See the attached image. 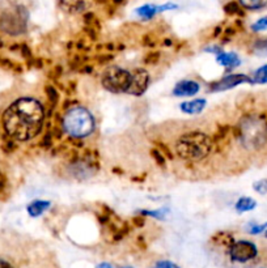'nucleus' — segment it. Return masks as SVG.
Instances as JSON below:
<instances>
[{"mask_svg":"<svg viewBox=\"0 0 267 268\" xmlns=\"http://www.w3.org/2000/svg\"><path fill=\"white\" fill-rule=\"evenodd\" d=\"M84 33H85L91 41H97L98 30L95 27H84Z\"/></svg>","mask_w":267,"mask_h":268,"instance_id":"30","label":"nucleus"},{"mask_svg":"<svg viewBox=\"0 0 267 268\" xmlns=\"http://www.w3.org/2000/svg\"><path fill=\"white\" fill-rule=\"evenodd\" d=\"M253 83L264 84L267 83V64L263 67L258 68L253 75Z\"/></svg>","mask_w":267,"mask_h":268,"instance_id":"23","label":"nucleus"},{"mask_svg":"<svg viewBox=\"0 0 267 268\" xmlns=\"http://www.w3.org/2000/svg\"><path fill=\"white\" fill-rule=\"evenodd\" d=\"M29 12L24 6H16L13 11L0 15V30L9 36H21L28 30Z\"/></svg>","mask_w":267,"mask_h":268,"instance_id":"5","label":"nucleus"},{"mask_svg":"<svg viewBox=\"0 0 267 268\" xmlns=\"http://www.w3.org/2000/svg\"><path fill=\"white\" fill-rule=\"evenodd\" d=\"M163 44L164 46H172V41H170V38H165L163 41Z\"/></svg>","mask_w":267,"mask_h":268,"instance_id":"46","label":"nucleus"},{"mask_svg":"<svg viewBox=\"0 0 267 268\" xmlns=\"http://www.w3.org/2000/svg\"><path fill=\"white\" fill-rule=\"evenodd\" d=\"M267 228V224H263V225H253L252 228L249 229V233H252V234H258V233L263 232L264 229Z\"/></svg>","mask_w":267,"mask_h":268,"instance_id":"39","label":"nucleus"},{"mask_svg":"<svg viewBox=\"0 0 267 268\" xmlns=\"http://www.w3.org/2000/svg\"><path fill=\"white\" fill-rule=\"evenodd\" d=\"M254 190L257 192H259V194L266 195L267 194V180H262V181H259V182H255Z\"/></svg>","mask_w":267,"mask_h":268,"instance_id":"32","label":"nucleus"},{"mask_svg":"<svg viewBox=\"0 0 267 268\" xmlns=\"http://www.w3.org/2000/svg\"><path fill=\"white\" fill-rule=\"evenodd\" d=\"M177 4H164V6H153V4H146V6L140 7L137 9V15L142 17L143 20H151L156 13L164 12V11H169V9H175Z\"/></svg>","mask_w":267,"mask_h":268,"instance_id":"12","label":"nucleus"},{"mask_svg":"<svg viewBox=\"0 0 267 268\" xmlns=\"http://www.w3.org/2000/svg\"><path fill=\"white\" fill-rule=\"evenodd\" d=\"M216 60L219 64L224 65L228 70H232V68L237 67L240 64V58L235 53H224V51H221L220 54H217Z\"/></svg>","mask_w":267,"mask_h":268,"instance_id":"14","label":"nucleus"},{"mask_svg":"<svg viewBox=\"0 0 267 268\" xmlns=\"http://www.w3.org/2000/svg\"><path fill=\"white\" fill-rule=\"evenodd\" d=\"M113 59H114V55H112V54H102V55L96 56V60H97L98 64H106V63H109L110 60Z\"/></svg>","mask_w":267,"mask_h":268,"instance_id":"35","label":"nucleus"},{"mask_svg":"<svg viewBox=\"0 0 267 268\" xmlns=\"http://www.w3.org/2000/svg\"><path fill=\"white\" fill-rule=\"evenodd\" d=\"M44 110L34 98H20L4 111L3 127L6 133L18 142L36 138L42 130Z\"/></svg>","mask_w":267,"mask_h":268,"instance_id":"1","label":"nucleus"},{"mask_svg":"<svg viewBox=\"0 0 267 268\" xmlns=\"http://www.w3.org/2000/svg\"><path fill=\"white\" fill-rule=\"evenodd\" d=\"M131 84L127 93L132 96H142L149 85V75L144 68H137L131 72Z\"/></svg>","mask_w":267,"mask_h":268,"instance_id":"9","label":"nucleus"},{"mask_svg":"<svg viewBox=\"0 0 267 268\" xmlns=\"http://www.w3.org/2000/svg\"><path fill=\"white\" fill-rule=\"evenodd\" d=\"M3 46H4V43H3V42H2V39H0V49L3 48Z\"/></svg>","mask_w":267,"mask_h":268,"instance_id":"50","label":"nucleus"},{"mask_svg":"<svg viewBox=\"0 0 267 268\" xmlns=\"http://www.w3.org/2000/svg\"><path fill=\"white\" fill-rule=\"evenodd\" d=\"M160 58H161L160 51L153 50V51H149V53L144 56L143 62H144V64H158L159 60H160Z\"/></svg>","mask_w":267,"mask_h":268,"instance_id":"24","label":"nucleus"},{"mask_svg":"<svg viewBox=\"0 0 267 268\" xmlns=\"http://www.w3.org/2000/svg\"><path fill=\"white\" fill-rule=\"evenodd\" d=\"M95 118L92 114L84 107H74L69 110L63 119V127L70 133V136L75 138H85L95 131Z\"/></svg>","mask_w":267,"mask_h":268,"instance_id":"3","label":"nucleus"},{"mask_svg":"<svg viewBox=\"0 0 267 268\" xmlns=\"http://www.w3.org/2000/svg\"><path fill=\"white\" fill-rule=\"evenodd\" d=\"M64 91L67 95H72V93H75V92H76V81H70L69 86L64 88Z\"/></svg>","mask_w":267,"mask_h":268,"instance_id":"40","label":"nucleus"},{"mask_svg":"<svg viewBox=\"0 0 267 268\" xmlns=\"http://www.w3.org/2000/svg\"><path fill=\"white\" fill-rule=\"evenodd\" d=\"M142 44L146 46V48H151L154 49L158 46V41H156V36L152 34V33H148V34H144L142 39Z\"/></svg>","mask_w":267,"mask_h":268,"instance_id":"25","label":"nucleus"},{"mask_svg":"<svg viewBox=\"0 0 267 268\" xmlns=\"http://www.w3.org/2000/svg\"><path fill=\"white\" fill-rule=\"evenodd\" d=\"M131 72L121 67H109L101 76V84L112 93H127L131 84Z\"/></svg>","mask_w":267,"mask_h":268,"instance_id":"6","label":"nucleus"},{"mask_svg":"<svg viewBox=\"0 0 267 268\" xmlns=\"http://www.w3.org/2000/svg\"><path fill=\"white\" fill-rule=\"evenodd\" d=\"M51 132H53V136L55 139H58V140H60V139L63 138V128L60 127V124H57V126L53 127V130H51Z\"/></svg>","mask_w":267,"mask_h":268,"instance_id":"37","label":"nucleus"},{"mask_svg":"<svg viewBox=\"0 0 267 268\" xmlns=\"http://www.w3.org/2000/svg\"><path fill=\"white\" fill-rule=\"evenodd\" d=\"M105 48L109 49V51H112V50H114V49H116V46H114L113 43H107V44H105Z\"/></svg>","mask_w":267,"mask_h":268,"instance_id":"48","label":"nucleus"},{"mask_svg":"<svg viewBox=\"0 0 267 268\" xmlns=\"http://www.w3.org/2000/svg\"><path fill=\"white\" fill-rule=\"evenodd\" d=\"M222 33V28L221 27H216L214 29V33H212V37H214V38H216V37H219L220 34H221Z\"/></svg>","mask_w":267,"mask_h":268,"instance_id":"42","label":"nucleus"},{"mask_svg":"<svg viewBox=\"0 0 267 268\" xmlns=\"http://www.w3.org/2000/svg\"><path fill=\"white\" fill-rule=\"evenodd\" d=\"M39 147L43 148V149H50L53 147V132L51 131H48L42 136V140L39 142Z\"/></svg>","mask_w":267,"mask_h":268,"instance_id":"26","label":"nucleus"},{"mask_svg":"<svg viewBox=\"0 0 267 268\" xmlns=\"http://www.w3.org/2000/svg\"><path fill=\"white\" fill-rule=\"evenodd\" d=\"M132 224H134V227L143 228L144 225H146V217H144L143 215L135 216V217L132 218Z\"/></svg>","mask_w":267,"mask_h":268,"instance_id":"36","label":"nucleus"},{"mask_svg":"<svg viewBox=\"0 0 267 268\" xmlns=\"http://www.w3.org/2000/svg\"><path fill=\"white\" fill-rule=\"evenodd\" d=\"M125 268H130V267H125Z\"/></svg>","mask_w":267,"mask_h":268,"instance_id":"52","label":"nucleus"},{"mask_svg":"<svg viewBox=\"0 0 267 268\" xmlns=\"http://www.w3.org/2000/svg\"><path fill=\"white\" fill-rule=\"evenodd\" d=\"M97 268H112V265H110V264H107V263H102V264H100V265H98Z\"/></svg>","mask_w":267,"mask_h":268,"instance_id":"49","label":"nucleus"},{"mask_svg":"<svg viewBox=\"0 0 267 268\" xmlns=\"http://www.w3.org/2000/svg\"><path fill=\"white\" fill-rule=\"evenodd\" d=\"M151 156H152V159H153L154 161H156V164H158V165L160 166V168H164V166H165V164H166L165 156H164V154L161 153L160 150H159V149H151Z\"/></svg>","mask_w":267,"mask_h":268,"instance_id":"27","label":"nucleus"},{"mask_svg":"<svg viewBox=\"0 0 267 268\" xmlns=\"http://www.w3.org/2000/svg\"><path fill=\"white\" fill-rule=\"evenodd\" d=\"M156 145H158L159 149H160V152L164 154V156H166L169 160L174 159V154H173L172 150L168 148V145H165L164 143H160V142H156Z\"/></svg>","mask_w":267,"mask_h":268,"instance_id":"31","label":"nucleus"},{"mask_svg":"<svg viewBox=\"0 0 267 268\" xmlns=\"http://www.w3.org/2000/svg\"><path fill=\"white\" fill-rule=\"evenodd\" d=\"M44 92H46V96H48L49 101H50L51 106H57V103L59 102V93H58V91L55 89V86L46 85L44 86Z\"/></svg>","mask_w":267,"mask_h":268,"instance_id":"20","label":"nucleus"},{"mask_svg":"<svg viewBox=\"0 0 267 268\" xmlns=\"http://www.w3.org/2000/svg\"><path fill=\"white\" fill-rule=\"evenodd\" d=\"M2 149L6 152V153H12V152H15L16 149H17V144H16L15 139L11 138V136L8 135V133H6L4 135V144L2 145Z\"/></svg>","mask_w":267,"mask_h":268,"instance_id":"22","label":"nucleus"},{"mask_svg":"<svg viewBox=\"0 0 267 268\" xmlns=\"http://www.w3.org/2000/svg\"><path fill=\"white\" fill-rule=\"evenodd\" d=\"M83 21H84V25H85V27H95L97 30L101 29L100 21H98V18L96 17V15L93 12L84 13Z\"/></svg>","mask_w":267,"mask_h":268,"instance_id":"21","label":"nucleus"},{"mask_svg":"<svg viewBox=\"0 0 267 268\" xmlns=\"http://www.w3.org/2000/svg\"><path fill=\"white\" fill-rule=\"evenodd\" d=\"M165 208L160 209V211H140V215H143L144 217L146 216H152V217H158V218H164L165 217Z\"/></svg>","mask_w":267,"mask_h":268,"instance_id":"28","label":"nucleus"},{"mask_svg":"<svg viewBox=\"0 0 267 268\" xmlns=\"http://www.w3.org/2000/svg\"><path fill=\"white\" fill-rule=\"evenodd\" d=\"M241 128V142L248 148H261L267 140V122L262 117L247 115L238 124Z\"/></svg>","mask_w":267,"mask_h":268,"instance_id":"4","label":"nucleus"},{"mask_svg":"<svg viewBox=\"0 0 267 268\" xmlns=\"http://www.w3.org/2000/svg\"><path fill=\"white\" fill-rule=\"evenodd\" d=\"M49 207H50V202L34 200L33 203H30L29 206H28V213H29L32 217H38V216H41Z\"/></svg>","mask_w":267,"mask_h":268,"instance_id":"15","label":"nucleus"},{"mask_svg":"<svg viewBox=\"0 0 267 268\" xmlns=\"http://www.w3.org/2000/svg\"><path fill=\"white\" fill-rule=\"evenodd\" d=\"M257 203H255L254 199L248 196H242L240 197L236 203V209L237 212H248V211H252V209L255 208Z\"/></svg>","mask_w":267,"mask_h":268,"instance_id":"16","label":"nucleus"},{"mask_svg":"<svg viewBox=\"0 0 267 268\" xmlns=\"http://www.w3.org/2000/svg\"><path fill=\"white\" fill-rule=\"evenodd\" d=\"M33 67H34V68H42V67H43V59H34V63H33Z\"/></svg>","mask_w":267,"mask_h":268,"instance_id":"43","label":"nucleus"},{"mask_svg":"<svg viewBox=\"0 0 267 268\" xmlns=\"http://www.w3.org/2000/svg\"><path fill=\"white\" fill-rule=\"evenodd\" d=\"M58 3L62 11L71 13V15H76V13L88 11L96 3V0H58Z\"/></svg>","mask_w":267,"mask_h":268,"instance_id":"10","label":"nucleus"},{"mask_svg":"<svg viewBox=\"0 0 267 268\" xmlns=\"http://www.w3.org/2000/svg\"><path fill=\"white\" fill-rule=\"evenodd\" d=\"M20 53H21V56H23L24 59L28 60V59H30V58H33L32 50H30V48L27 43L20 44Z\"/></svg>","mask_w":267,"mask_h":268,"instance_id":"34","label":"nucleus"},{"mask_svg":"<svg viewBox=\"0 0 267 268\" xmlns=\"http://www.w3.org/2000/svg\"><path fill=\"white\" fill-rule=\"evenodd\" d=\"M253 53L258 56H267V38L255 41L253 44Z\"/></svg>","mask_w":267,"mask_h":268,"instance_id":"19","label":"nucleus"},{"mask_svg":"<svg viewBox=\"0 0 267 268\" xmlns=\"http://www.w3.org/2000/svg\"><path fill=\"white\" fill-rule=\"evenodd\" d=\"M224 12L229 16H243V11L241 8V4L237 2H229L224 6Z\"/></svg>","mask_w":267,"mask_h":268,"instance_id":"17","label":"nucleus"},{"mask_svg":"<svg viewBox=\"0 0 267 268\" xmlns=\"http://www.w3.org/2000/svg\"><path fill=\"white\" fill-rule=\"evenodd\" d=\"M252 29L254 32H259V30H264L267 29V16L266 17H262L261 20H258L255 24H253Z\"/></svg>","mask_w":267,"mask_h":268,"instance_id":"33","label":"nucleus"},{"mask_svg":"<svg viewBox=\"0 0 267 268\" xmlns=\"http://www.w3.org/2000/svg\"><path fill=\"white\" fill-rule=\"evenodd\" d=\"M212 138L202 131H190L178 139L175 152L178 157L187 161H201L212 152Z\"/></svg>","mask_w":267,"mask_h":268,"instance_id":"2","label":"nucleus"},{"mask_svg":"<svg viewBox=\"0 0 267 268\" xmlns=\"http://www.w3.org/2000/svg\"><path fill=\"white\" fill-rule=\"evenodd\" d=\"M253 83V80L249 76L242 74H235V75H228V76L222 77L219 81H214L208 85L211 92H221L227 91V89H232L235 86L241 85V84Z\"/></svg>","mask_w":267,"mask_h":268,"instance_id":"8","label":"nucleus"},{"mask_svg":"<svg viewBox=\"0 0 267 268\" xmlns=\"http://www.w3.org/2000/svg\"><path fill=\"white\" fill-rule=\"evenodd\" d=\"M199 89H201V85L194 80H182L174 86L173 95L177 97H191L198 93Z\"/></svg>","mask_w":267,"mask_h":268,"instance_id":"11","label":"nucleus"},{"mask_svg":"<svg viewBox=\"0 0 267 268\" xmlns=\"http://www.w3.org/2000/svg\"><path fill=\"white\" fill-rule=\"evenodd\" d=\"M264 236H266V238H267V232H266V233H264Z\"/></svg>","mask_w":267,"mask_h":268,"instance_id":"51","label":"nucleus"},{"mask_svg":"<svg viewBox=\"0 0 267 268\" xmlns=\"http://www.w3.org/2000/svg\"><path fill=\"white\" fill-rule=\"evenodd\" d=\"M112 171H113V173H116V174H123V170H122V169H119V168H113V169H112Z\"/></svg>","mask_w":267,"mask_h":268,"instance_id":"47","label":"nucleus"},{"mask_svg":"<svg viewBox=\"0 0 267 268\" xmlns=\"http://www.w3.org/2000/svg\"><path fill=\"white\" fill-rule=\"evenodd\" d=\"M245 9H261L267 6V0H238Z\"/></svg>","mask_w":267,"mask_h":268,"instance_id":"18","label":"nucleus"},{"mask_svg":"<svg viewBox=\"0 0 267 268\" xmlns=\"http://www.w3.org/2000/svg\"><path fill=\"white\" fill-rule=\"evenodd\" d=\"M258 254L257 246L250 241L233 242L228 249V255L232 262L235 263H248L253 260Z\"/></svg>","mask_w":267,"mask_h":268,"instance_id":"7","label":"nucleus"},{"mask_svg":"<svg viewBox=\"0 0 267 268\" xmlns=\"http://www.w3.org/2000/svg\"><path fill=\"white\" fill-rule=\"evenodd\" d=\"M206 105H207V101L203 100V98H198V100L182 102L181 110L184 113H187V114H199L201 111H203Z\"/></svg>","mask_w":267,"mask_h":268,"instance_id":"13","label":"nucleus"},{"mask_svg":"<svg viewBox=\"0 0 267 268\" xmlns=\"http://www.w3.org/2000/svg\"><path fill=\"white\" fill-rule=\"evenodd\" d=\"M63 75V67L62 65H55L54 67V70H51L50 72H49L48 76L50 77L51 80H54V81H58L59 80V77Z\"/></svg>","mask_w":267,"mask_h":268,"instance_id":"29","label":"nucleus"},{"mask_svg":"<svg viewBox=\"0 0 267 268\" xmlns=\"http://www.w3.org/2000/svg\"><path fill=\"white\" fill-rule=\"evenodd\" d=\"M154 268H180L174 263L169 262V260H163V262H159L158 264L154 265Z\"/></svg>","mask_w":267,"mask_h":268,"instance_id":"38","label":"nucleus"},{"mask_svg":"<svg viewBox=\"0 0 267 268\" xmlns=\"http://www.w3.org/2000/svg\"><path fill=\"white\" fill-rule=\"evenodd\" d=\"M93 70H95V68H93L92 65H83L79 71H80L81 74H92Z\"/></svg>","mask_w":267,"mask_h":268,"instance_id":"41","label":"nucleus"},{"mask_svg":"<svg viewBox=\"0 0 267 268\" xmlns=\"http://www.w3.org/2000/svg\"><path fill=\"white\" fill-rule=\"evenodd\" d=\"M146 178H147V174H142V177L140 178L132 177L131 178V181H134V182H143V181H146Z\"/></svg>","mask_w":267,"mask_h":268,"instance_id":"44","label":"nucleus"},{"mask_svg":"<svg viewBox=\"0 0 267 268\" xmlns=\"http://www.w3.org/2000/svg\"><path fill=\"white\" fill-rule=\"evenodd\" d=\"M0 268H12V267H11V265H9L7 262H3V260H0Z\"/></svg>","mask_w":267,"mask_h":268,"instance_id":"45","label":"nucleus"}]
</instances>
